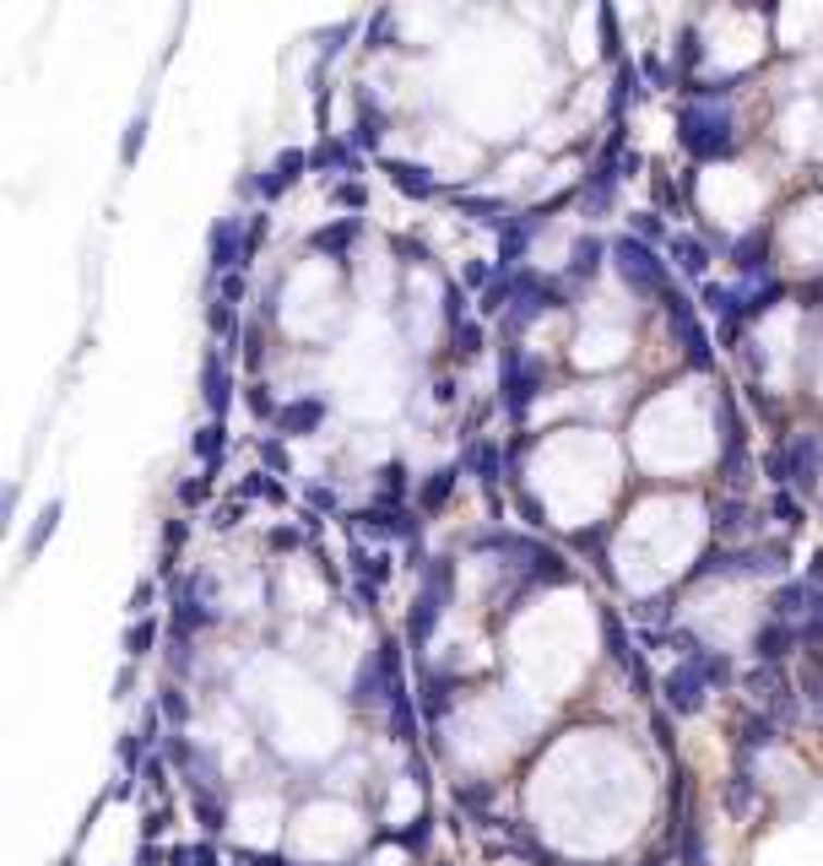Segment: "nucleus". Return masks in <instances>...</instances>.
<instances>
[{"instance_id": "nucleus-1", "label": "nucleus", "mask_w": 823, "mask_h": 866, "mask_svg": "<svg viewBox=\"0 0 823 866\" xmlns=\"http://www.w3.org/2000/svg\"><path fill=\"white\" fill-rule=\"evenodd\" d=\"M726 683H731V661L715 655V650H704V645H693V650L661 677V705H666L671 715H699L704 699H710L715 688H726Z\"/></svg>"}, {"instance_id": "nucleus-2", "label": "nucleus", "mask_w": 823, "mask_h": 866, "mask_svg": "<svg viewBox=\"0 0 823 866\" xmlns=\"http://www.w3.org/2000/svg\"><path fill=\"white\" fill-rule=\"evenodd\" d=\"M791 564V542H748V548H710L693 569L688 585L699 579H775Z\"/></svg>"}, {"instance_id": "nucleus-3", "label": "nucleus", "mask_w": 823, "mask_h": 866, "mask_svg": "<svg viewBox=\"0 0 823 866\" xmlns=\"http://www.w3.org/2000/svg\"><path fill=\"white\" fill-rule=\"evenodd\" d=\"M677 131H682V146H688L699 163L726 157V152L737 146V120H731V109H726L721 98L688 104V109H682V120H677Z\"/></svg>"}, {"instance_id": "nucleus-4", "label": "nucleus", "mask_w": 823, "mask_h": 866, "mask_svg": "<svg viewBox=\"0 0 823 866\" xmlns=\"http://www.w3.org/2000/svg\"><path fill=\"white\" fill-rule=\"evenodd\" d=\"M450 596H456V558H428L423 585H417V596H412V612H407V639H412V645H428V639H434V628H439Z\"/></svg>"}, {"instance_id": "nucleus-5", "label": "nucleus", "mask_w": 823, "mask_h": 866, "mask_svg": "<svg viewBox=\"0 0 823 866\" xmlns=\"http://www.w3.org/2000/svg\"><path fill=\"white\" fill-rule=\"evenodd\" d=\"M770 477L791 493H813L823 477V438L819 433H791L775 455H770Z\"/></svg>"}, {"instance_id": "nucleus-6", "label": "nucleus", "mask_w": 823, "mask_h": 866, "mask_svg": "<svg viewBox=\"0 0 823 866\" xmlns=\"http://www.w3.org/2000/svg\"><path fill=\"white\" fill-rule=\"evenodd\" d=\"M547 309H558V282H547L542 272H515V292H509V309H504V336L515 341Z\"/></svg>"}, {"instance_id": "nucleus-7", "label": "nucleus", "mask_w": 823, "mask_h": 866, "mask_svg": "<svg viewBox=\"0 0 823 866\" xmlns=\"http://www.w3.org/2000/svg\"><path fill=\"white\" fill-rule=\"evenodd\" d=\"M613 266H618V277L629 282L634 292H666V266L656 261V250L640 239V233H624V239H613Z\"/></svg>"}, {"instance_id": "nucleus-8", "label": "nucleus", "mask_w": 823, "mask_h": 866, "mask_svg": "<svg viewBox=\"0 0 823 866\" xmlns=\"http://www.w3.org/2000/svg\"><path fill=\"white\" fill-rule=\"evenodd\" d=\"M498 390H504V412L520 423L525 407H531L536 390H542V363H536V358H520V347H504V358H498Z\"/></svg>"}, {"instance_id": "nucleus-9", "label": "nucleus", "mask_w": 823, "mask_h": 866, "mask_svg": "<svg viewBox=\"0 0 823 866\" xmlns=\"http://www.w3.org/2000/svg\"><path fill=\"white\" fill-rule=\"evenodd\" d=\"M661 314H666L671 336L682 341V358H688V363H699V369H710V336H704V325L693 320V303H688L677 288H666V292H661Z\"/></svg>"}, {"instance_id": "nucleus-10", "label": "nucleus", "mask_w": 823, "mask_h": 866, "mask_svg": "<svg viewBox=\"0 0 823 866\" xmlns=\"http://www.w3.org/2000/svg\"><path fill=\"white\" fill-rule=\"evenodd\" d=\"M352 531H363V537H374V542H417L423 520H417V509H407V504H374V509L352 515Z\"/></svg>"}, {"instance_id": "nucleus-11", "label": "nucleus", "mask_w": 823, "mask_h": 866, "mask_svg": "<svg viewBox=\"0 0 823 866\" xmlns=\"http://www.w3.org/2000/svg\"><path fill=\"white\" fill-rule=\"evenodd\" d=\"M819 606H823V590L808 575H802V579H786V585L775 590V601H770V617H775V623H791V628H802V623H808Z\"/></svg>"}, {"instance_id": "nucleus-12", "label": "nucleus", "mask_w": 823, "mask_h": 866, "mask_svg": "<svg viewBox=\"0 0 823 866\" xmlns=\"http://www.w3.org/2000/svg\"><path fill=\"white\" fill-rule=\"evenodd\" d=\"M731 736H737V769H748L764 747H775V742H780V725L770 721L764 710H753V705H748V710L737 715V725H731Z\"/></svg>"}, {"instance_id": "nucleus-13", "label": "nucleus", "mask_w": 823, "mask_h": 866, "mask_svg": "<svg viewBox=\"0 0 823 866\" xmlns=\"http://www.w3.org/2000/svg\"><path fill=\"white\" fill-rule=\"evenodd\" d=\"M244 261H250V233H244L239 217H222L211 228V272L222 277V272H239Z\"/></svg>"}, {"instance_id": "nucleus-14", "label": "nucleus", "mask_w": 823, "mask_h": 866, "mask_svg": "<svg viewBox=\"0 0 823 866\" xmlns=\"http://www.w3.org/2000/svg\"><path fill=\"white\" fill-rule=\"evenodd\" d=\"M797 650H802V639H797L791 623H775V617H770V623L753 634V661H759V666H786Z\"/></svg>"}, {"instance_id": "nucleus-15", "label": "nucleus", "mask_w": 823, "mask_h": 866, "mask_svg": "<svg viewBox=\"0 0 823 866\" xmlns=\"http://www.w3.org/2000/svg\"><path fill=\"white\" fill-rule=\"evenodd\" d=\"M602 639H607V661H613L624 677H634V683L645 688V661L634 655V645H629V628H624V617H618V612H602Z\"/></svg>"}, {"instance_id": "nucleus-16", "label": "nucleus", "mask_w": 823, "mask_h": 866, "mask_svg": "<svg viewBox=\"0 0 823 866\" xmlns=\"http://www.w3.org/2000/svg\"><path fill=\"white\" fill-rule=\"evenodd\" d=\"M201 396H206V412H211V418H222V412L233 407V374H228L222 352H206V363H201Z\"/></svg>"}, {"instance_id": "nucleus-17", "label": "nucleus", "mask_w": 823, "mask_h": 866, "mask_svg": "<svg viewBox=\"0 0 823 866\" xmlns=\"http://www.w3.org/2000/svg\"><path fill=\"white\" fill-rule=\"evenodd\" d=\"M385 173H390V184H396L401 195H412V201H434V195H439V179H434L423 163L390 157V163H385Z\"/></svg>"}, {"instance_id": "nucleus-18", "label": "nucleus", "mask_w": 823, "mask_h": 866, "mask_svg": "<svg viewBox=\"0 0 823 866\" xmlns=\"http://www.w3.org/2000/svg\"><path fill=\"white\" fill-rule=\"evenodd\" d=\"M310 163H315L310 152H299V146H288V152H282V157H277V163H271V168H266V173L255 179V190H261V195L271 201V195H282V190H288V184H293V179H299V173L310 168Z\"/></svg>"}, {"instance_id": "nucleus-19", "label": "nucleus", "mask_w": 823, "mask_h": 866, "mask_svg": "<svg viewBox=\"0 0 823 866\" xmlns=\"http://www.w3.org/2000/svg\"><path fill=\"white\" fill-rule=\"evenodd\" d=\"M320 418H326V401L320 396H299V401H282V412H277V433H315L320 429Z\"/></svg>"}, {"instance_id": "nucleus-20", "label": "nucleus", "mask_w": 823, "mask_h": 866, "mask_svg": "<svg viewBox=\"0 0 823 866\" xmlns=\"http://www.w3.org/2000/svg\"><path fill=\"white\" fill-rule=\"evenodd\" d=\"M731 266L742 272V282H748V277H759V272H770V233H764V228L742 233V239L731 244Z\"/></svg>"}, {"instance_id": "nucleus-21", "label": "nucleus", "mask_w": 823, "mask_h": 866, "mask_svg": "<svg viewBox=\"0 0 823 866\" xmlns=\"http://www.w3.org/2000/svg\"><path fill=\"white\" fill-rule=\"evenodd\" d=\"M753 526H759V515H753V504H748V498L726 493V498L715 504V531H721V537H748Z\"/></svg>"}, {"instance_id": "nucleus-22", "label": "nucleus", "mask_w": 823, "mask_h": 866, "mask_svg": "<svg viewBox=\"0 0 823 866\" xmlns=\"http://www.w3.org/2000/svg\"><path fill=\"white\" fill-rule=\"evenodd\" d=\"M456 477H461V466H439V471H428V482L417 488V515L445 509V504H450V493H456Z\"/></svg>"}, {"instance_id": "nucleus-23", "label": "nucleus", "mask_w": 823, "mask_h": 866, "mask_svg": "<svg viewBox=\"0 0 823 866\" xmlns=\"http://www.w3.org/2000/svg\"><path fill=\"white\" fill-rule=\"evenodd\" d=\"M206 623H211V612H206V601H201V579H190L184 596H179V606H173V634L184 639V634H195V628H206Z\"/></svg>"}, {"instance_id": "nucleus-24", "label": "nucleus", "mask_w": 823, "mask_h": 866, "mask_svg": "<svg viewBox=\"0 0 823 866\" xmlns=\"http://www.w3.org/2000/svg\"><path fill=\"white\" fill-rule=\"evenodd\" d=\"M352 239H358V217H336L330 228L310 233V250H315V255H330V261H341V255L352 250Z\"/></svg>"}, {"instance_id": "nucleus-25", "label": "nucleus", "mask_w": 823, "mask_h": 866, "mask_svg": "<svg viewBox=\"0 0 823 866\" xmlns=\"http://www.w3.org/2000/svg\"><path fill=\"white\" fill-rule=\"evenodd\" d=\"M467 466L477 471V482H483V488H498V477H504V455H498L494 438H477V444L467 449Z\"/></svg>"}, {"instance_id": "nucleus-26", "label": "nucleus", "mask_w": 823, "mask_h": 866, "mask_svg": "<svg viewBox=\"0 0 823 866\" xmlns=\"http://www.w3.org/2000/svg\"><path fill=\"white\" fill-rule=\"evenodd\" d=\"M374 699H385V666H379V655H368L358 666V677H352V705H374Z\"/></svg>"}, {"instance_id": "nucleus-27", "label": "nucleus", "mask_w": 823, "mask_h": 866, "mask_svg": "<svg viewBox=\"0 0 823 866\" xmlns=\"http://www.w3.org/2000/svg\"><path fill=\"white\" fill-rule=\"evenodd\" d=\"M602 255H613V250H607V244H602L596 233H585V239L574 244V261H569V277H574V282H585V277H596V266H602Z\"/></svg>"}, {"instance_id": "nucleus-28", "label": "nucleus", "mask_w": 823, "mask_h": 866, "mask_svg": "<svg viewBox=\"0 0 823 866\" xmlns=\"http://www.w3.org/2000/svg\"><path fill=\"white\" fill-rule=\"evenodd\" d=\"M753 807H759L753 769H737V774H731V785H726V813H731V818H742V813H753Z\"/></svg>"}, {"instance_id": "nucleus-29", "label": "nucleus", "mask_w": 823, "mask_h": 866, "mask_svg": "<svg viewBox=\"0 0 823 866\" xmlns=\"http://www.w3.org/2000/svg\"><path fill=\"white\" fill-rule=\"evenodd\" d=\"M770 520H780L786 531H797V526L808 520V509H802V493L780 488V493H775V504H770Z\"/></svg>"}, {"instance_id": "nucleus-30", "label": "nucleus", "mask_w": 823, "mask_h": 866, "mask_svg": "<svg viewBox=\"0 0 823 866\" xmlns=\"http://www.w3.org/2000/svg\"><path fill=\"white\" fill-rule=\"evenodd\" d=\"M407 488H412L407 466H401V460H390V466L379 471V504H401V498H407Z\"/></svg>"}, {"instance_id": "nucleus-31", "label": "nucleus", "mask_w": 823, "mask_h": 866, "mask_svg": "<svg viewBox=\"0 0 823 866\" xmlns=\"http://www.w3.org/2000/svg\"><path fill=\"white\" fill-rule=\"evenodd\" d=\"M190 449H195V455H201L206 466H217V460L228 455V433L217 429V423H211V429H195V438H190Z\"/></svg>"}, {"instance_id": "nucleus-32", "label": "nucleus", "mask_w": 823, "mask_h": 866, "mask_svg": "<svg viewBox=\"0 0 823 866\" xmlns=\"http://www.w3.org/2000/svg\"><path fill=\"white\" fill-rule=\"evenodd\" d=\"M671 255H677V266H682L688 277H704V272H710V250H704V244H693V239H677V244H671Z\"/></svg>"}, {"instance_id": "nucleus-33", "label": "nucleus", "mask_w": 823, "mask_h": 866, "mask_svg": "<svg viewBox=\"0 0 823 866\" xmlns=\"http://www.w3.org/2000/svg\"><path fill=\"white\" fill-rule=\"evenodd\" d=\"M153 639H158V623H153V617H136V623L125 628V655L142 661V655L153 650Z\"/></svg>"}, {"instance_id": "nucleus-34", "label": "nucleus", "mask_w": 823, "mask_h": 866, "mask_svg": "<svg viewBox=\"0 0 823 866\" xmlns=\"http://www.w3.org/2000/svg\"><path fill=\"white\" fill-rule=\"evenodd\" d=\"M461 212H467L472 222H488V228H504V222H509V206L494 201V195H488V201H461Z\"/></svg>"}, {"instance_id": "nucleus-35", "label": "nucleus", "mask_w": 823, "mask_h": 866, "mask_svg": "<svg viewBox=\"0 0 823 866\" xmlns=\"http://www.w3.org/2000/svg\"><path fill=\"white\" fill-rule=\"evenodd\" d=\"M250 412H255L261 423H266V418L277 423V412H282V401H277V396H271L266 385H250Z\"/></svg>"}, {"instance_id": "nucleus-36", "label": "nucleus", "mask_w": 823, "mask_h": 866, "mask_svg": "<svg viewBox=\"0 0 823 866\" xmlns=\"http://www.w3.org/2000/svg\"><path fill=\"white\" fill-rule=\"evenodd\" d=\"M445 320H450V330H456V325H467V288H461V282H450V288H445Z\"/></svg>"}, {"instance_id": "nucleus-37", "label": "nucleus", "mask_w": 823, "mask_h": 866, "mask_svg": "<svg viewBox=\"0 0 823 866\" xmlns=\"http://www.w3.org/2000/svg\"><path fill=\"white\" fill-rule=\"evenodd\" d=\"M315 163H320V168H352L358 157H352V146L330 142V146H320V152H315Z\"/></svg>"}, {"instance_id": "nucleus-38", "label": "nucleus", "mask_w": 823, "mask_h": 866, "mask_svg": "<svg viewBox=\"0 0 823 866\" xmlns=\"http://www.w3.org/2000/svg\"><path fill=\"white\" fill-rule=\"evenodd\" d=\"M450 336H456V352H467V358L483 347V325H472V320H467V325H456Z\"/></svg>"}, {"instance_id": "nucleus-39", "label": "nucleus", "mask_w": 823, "mask_h": 866, "mask_svg": "<svg viewBox=\"0 0 823 866\" xmlns=\"http://www.w3.org/2000/svg\"><path fill=\"white\" fill-rule=\"evenodd\" d=\"M55 520H60V504H49V509L38 515V526H33V537H27V553H38V548H44V537L55 531Z\"/></svg>"}, {"instance_id": "nucleus-40", "label": "nucleus", "mask_w": 823, "mask_h": 866, "mask_svg": "<svg viewBox=\"0 0 823 866\" xmlns=\"http://www.w3.org/2000/svg\"><path fill=\"white\" fill-rule=\"evenodd\" d=\"M142 142H147V120H131V125H125V146H120V157L131 163V157L142 152Z\"/></svg>"}, {"instance_id": "nucleus-41", "label": "nucleus", "mask_w": 823, "mask_h": 866, "mask_svg": "<svg viewBox=\"0 0 823 866\" xmlns=\"http://www.w3.org/2000/svg\"><path fill=\"white\" fill-rule=\"evenodd\" d=\"M184 715H190V705H184V694H179V688H168V694H164V721H168V725H179V721H184Z\"/></svg>"}, {"instance_id": "nucleus-42", "label": "nucleus", "mask_w": 823, "mask_h": 866, "mask_svg": "<svg viewBox=\"0 0 823 866\" xmlns=\"http://www.w3.org/2000/svg\"><path fill=\"white\" fill-rule=\"evenodd\" d=\"M515 509H520V515H525V526H542V520H547V515H542V504H536V498H531V493H525V488H520V493H515Z\"/></svg>"}, {"instance_id": "nucleus-43", "label": "nucleus", "mask_w": 823, "mask_h": 866, "mask_svg": "<svg viewBox=\"0 0 823 866\" xmlns=\"http://www.w3.org/2000/svg\"><path fill=\"white\" fill-rule=\"evenodd\" d=\"M602 38H607L602 49H607V55H618V16H613V5H602Z\"/></svg>"}, {"instance_id": "nucleus-44", "label": "nucleus", "mask_w": 823, "mask_h": 866, "mask_svg": "<svg viewBox=\"0 0 823 866\" xmlns=\"http://www.w3.org/2000/svg\"><path fill=\"white\" fill-rule=\"evenodd\" d=\"M239 493H244V498H261V493H277V482H271L266 471H250V482H244Z\"/></svg>"}, {"instance_id": "nucleus-45", "label": "nucleus", "mask_w": 823, "mask_h": 866, "mask_svg": "<svg viewBox=\"0 0 823 866\" xmlns=\"http://www.w3.org/2000/svg\"><path fill=\"white\" fill-rule=\"evenodd\" d=\"M358 142H363V146H374V142H379V115H374V109H363V125H358Z\"/></svg>"}, {"instance_id": "nucleus-46", "label": "nucleus", "mask_w": 823, "mask_h": 866, "mask_svg": "<svg viewBox=\"0 0 823 866\" xmlns=\"http://www.w3.org/2000/svg\"><path fill=\"white\" fill-rule=\"evenodd\" d=\"M336 201L358 212V206H363V190H358V184H336Z\"/></svg>"}, {"instance_id": "nucleus-47", "label": "nucleus", "mask_w": 823, "mask_h": 866, "mask_svg": "<svg viewBox=\"0 0 823 866\" xmlns=\"http://www.w3.org/2000/svg\"><path fill=\"white\" fill-rule=\"evenodd\" d=\"M634 228H640L645 239H661V217H651V212H640V217H634Z\"/></svg>"}, {"instance_id": "nucleus-48", "label": "nucleus", "mask_w": 823, "mask_h": 866, "mask_svg": "<svg viewBox=\"0 0 823 866\" xmlns=\"http://www.w3.org/2000/svg\"><path fill=\"white\" fill-rule=\"evenodd\" d=\"M147 601H153V585H142V590L131 596V612H142V617H147Z\"/></svg>"}, {"instance_id": "nucleus-49", "label": "nucleus", "mask_w": 823, "mask_h": 866, "mask_svg": "<svg viewBox=\"0 0 823 866\" xmlns=\"http://www.w3.org/2000/svg\"><path fill=\"white\" fill-rule=\"evenodd\" d=\"M640 866H666V862H656V856H651V862H640Z\"/></svg>"}]
</instances>
